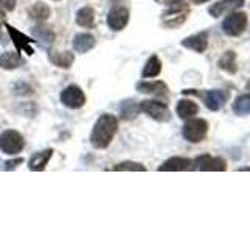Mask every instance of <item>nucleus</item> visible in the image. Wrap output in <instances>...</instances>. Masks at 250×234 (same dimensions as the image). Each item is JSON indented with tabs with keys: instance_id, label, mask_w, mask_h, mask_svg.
Masks as SVG:
<instances>
[{
	"instance_id": "9d476101",
	"label": "nucleus",
	"mask_w": 250,
	"mask_h": 234,
	"mask_svg": "<svg viewBox=\"0 0 250 234\" xmlns=\"http://www.w3.org/2000/svg\"><path fill=\"white\" fill-rule=\"evenodd\" d=\"M128 20H130V13H128L127 8H122V6L113 8V10L108 13V18H106L108 27L113 31L124 30L125 27H127Z\"/></svg>"
},
{
	"instance_id": "2f4dec72",
	"label": "nucleus",
	"mask_w": 250,
	"mask_h": 234,
	"mask_svg": "<svg viewBox=\"0 0 250 234\" xmlns=\"http://www.w3.org/2000/svg\"><path fill=\"white\" fill-rule=\"evenodd\" d=\"M5 18V11L2 10V8H0V19H3Z\"/></svg>"
},
{
	"instance_id": "0eeeda50",
	"label": "nucleus",
	"mask_w": 250,
	"mask_h": 234,
	"mask_svg": "<svg viewBox=\"0 0 250 234\" xmlns=\"http://www.w3.org/2000/svg\"><path fill=\"white\" fill-rule=\"evenodd\" d=\"M60 98H61V103L70 109H78L86 103L84 92L82 91V88H78L75 84H70L67 88L62 89Z\"/></svg>"
},
{
	"instance_id": "473e14b6",
	"label": "nucleus",
	"mask_w": 250,
	"mask_h": 234,
	"mask_svg": "<svg viewBox=\"0 0 250 234\" xmlns=\"http://www.w3.org/2000/svg\"><path fill=\"white\" fill-rule=\"evenodd\" d=\"M155 2H158V3H163V2H164V0H155Z\"/></svg>"
},
{
	"instance_id": "4468645a",
	"label": "nucleus",
	"mask_w": 250,
	"mask_h": 234,
	"mask_svg": "<svg viewBox=\"0 0 250 234\" xmlns=\"http://www.w3.org/2000/svg\"><path fill=\"white\" fill-rule=\"evenodd\" d=\"M192 166V161L188 158H180V156H174V158L167 159L158 167L160 172H183L189 170Z\"/></svg>"
},
{
	"instance_id": "9b49d317",
	"label": "nucleus",
	"mask_w": 250,
	"mask_h": 234,
	"mask_svg": "<svg viewBox=\"0 0 250 234\" xmlns=\"http://www.w3.org/2000/svg\"><path fill=\"white\" fill-rule=\"evenodd\" d=\"M5 27H6L8 33H10V36H11V41H13V44L16 47V50H18V52H25L27 55H33L35 53V50L31 49V45H30L31 42H33V39L25 36L23 33H21L19 30H16L14 27L8 25V23H5Z\"/></svg>"
},
{
	"instance_id": "aec40b11",
	"label": "nucleus",
	"mask_w": 250,
	"mask_h": 234,
	"mask_svg": "<svg viewBox=\"0 0 250 234\" xmlns=\"http://www.w3.org/2000/svg\"><path fill=\"white\" fill-rule=\"evenodd\" d=\"M31 33H33V38L36 41L41 44L42 47H49L53 44L55 41V33L47 27H42V25H38L35 28H31Z\"/></svg>"
},
{
	"instance_id": "20e7f679",
	"label": "nucleus",
	"mask_w": 250,
	"mask_h": 234,
	"mask_svg": "<svg viewBox=\"0 0 250 234\" xmlns=\"http://www.w3.org/2000/svg\"><path fill=\"white\" fill-rule=\"evenodd\" d=\"M247 28V14L242 11H233L222 22V30L227 36H239Z\"/></svg>"
},
{
	"instance_id": "6e6552de",
	"label": "nucleus",
	"mask_w": 250,
	"mask_h": 234,
	"mask_svg": "<svg viewBox=\"0 0 250 234\" xmlns=\"http://www.w3.org/2000/svg\"><path fill=\"white\" fill-rule=\"evenodd\" d=\"M191 169L202 172H224L227 170V162L222 158H213L209 155H202L192 161Z\"/></svg>"
},
{
	"instance_id": "c756f323",
	"label": "nucleus",
	"mask_w": 250,
	"mask_h": 234,
	"mask_svg": "<svg viewBox=\"0 0 250 234\" xmlns=\"http://www.w3.org/2000/svg\"><path fill=\"white\" fill-rule=\"evenodd\" d=\"M0 6L6 11H13L16 8V0H0Z\"/></svg>"
},
{
	"instance_id": "4be33fe9",
	"label": "nucleus",
	"mask_w": 250,
	"mask_h": 234,
	"mask_svg": "<svg viewBox=\"0 0 250 234\" xmlns=\"http://www.w3.org/2000/svg\"><path fill=\"white\" fill-rule=\"evenodd\" d=\"M217 66L221 67L222 70H225L227 74H236V70H238V64H236V53H234L233 50H229V52H225L221 59H219L217 62Z\"/></svg>"
},
{
	"instance_id": "412c9836",
	"label": "nucleus",
	"mask_w": 250,
	"mask_h": 234,
	"mask_svg": "<svg viewBox=\"0 0 250 234\" xmlns=\"http://www.w3.org/2000/svg\"><path fill=\"white\" fill-rule=\"evenodd\" d=\"M199 113V106L194 103L192 100H180L177 103V114L178 117H182V119H191L195 114Z\"/></svg>"
},
{
	"instance_id": "a878e982",
	"label": "nucleus",
	"mask_w": 250,
	"mask_h": 234,
	"mask_svg": "<svg viewBox=\"0 0 250 234\" xmlns=\"http://www.w3.org/2000/svg\"><path fill=\"white\" fill-rule=\"evenodd\" d=\"M28 14H30V18L33 19V20H36V22H44V20L49 19L50 8L47 6L45 3H35L28 10Z\"/></svg>"
},
{
	"instance_id": "39448f33",
	"label": "nucleus",
	"mask_w": 250,
	"mask_h": 234,
	"mask_svg": "<svg viewBox=\"0 0 250 234\" xmlns=\"http://www.w3.org/2000/svg\"><path fill=\"white\" fill-rule=\"evenodd\" d=\"M208 133V122L203 119H191L183 127V137L188 142L197 144L205 139Z\"/></svg>"
},
{
	"instance_id": "cd10ccee",
	"label": "nucleus",
	"mask_w": 250,
	"mask_h": 234,
	"mask_svg": "<svg viewBox=\"0 0 250 234\" xmlns=\"http://www.w3.org/2000/svg\"><path fill=\"white\" fill-rule=\"evenodd\" d=\"M116 172H146L147 169L143 166L141 162H133V161H124V162H119L117 166H114Z\"/></svg>"
},
{
	"instance_id": "393cba45",
	"label": "nucleus",
	"mask_w": 250,
	"mask_h": 234,
	"mask_svg": "<svg viewBox=\"0 0 250 234\" xmlns=\"http://www.w3.org/2000/svg\"><path fill=\"white\" fill-rule=\"evenodd\" d=\"M161 74V61L160 58L153 55L147 59L146 66L143 69V78H153V77H158Z\"/></svg>"
},
{
	"instance_id": "7ed1b4c3",
	"label": "nucleus",
	"mask_w": 250,
	"mask_h": 234,
	"mask_svg": "<svg viewBox=\"0 0 250 234\" xmlns=\"http://www.w3.org/2000/svg\"><path fill=\"white\" fill-rule=\"evenodd\" d=\"M23 136L16 130H5L0 135V150L6 155H18L23 148Z\"/></svg>"
},
{
	"instance_id": "bb28decb",
	"label": "nucleus",
	"mask_w": 250,
	"mask_h": 234,
	"mask_svg": "<svg viewBox=\"0 0 250 234\" xmlns=\"http://www.w3.org/2000/svg\"><path fill=\"white\" fill-rule=\"evenodd\" d=\"M233 113L236 116H247L250 114V94H244V96H239L231 106Z\"/></svg>"
},
{
	"instance_id": "f8f14e48",
	"label": "nucleus",
	"mask_w": 250,
	"mask_h": 234,
	"mask_svg": "<svg viewBox=\"0 0 250 234\" xmlns=\"http://www.w3.org/2000/svg\"><path fill=\"white\" fill-rule=\"evenodd\" d=\"M242 5H244V0H221V2L209 6L208 13L213 16V18H221V16L230 14L233 11L239 10Z\"/></svg>"
},
{
	"instance_id": "7c9ffc66",
	"label": "nucleus",
	"mask_w": 250,
	"mask_h": 234,
	"mask_svg": "<svg viewBox=\"0 0 250 234\" xmlns=\"http://www.w3.org/2000/svg\"><path fill=\"white\" fill-rule=\"evenodd\" d=\"M192 3H197V5H200V3H205V2H208V0H191Z\"/></svg>"
},
{
	"instance_id": "dca6fc26",
	"label": "nucleus",
	"mask_w": 250,
	"mask_h": 234,
	"mask_svg": "<svg viewBox=\"0 0 250 234\" xmlns=\"http://www.w3.org/2000/svg\"><path fill=\"white\" fill-rule=\"evenodd\" d=\"M136 89L143 94H152L156 97H163L167 94V86L163 81H141L136 84Z\"/></svg>"
},
{
	"instance_id": "f03ea898",
	"label": "nucleus",
	"mask_w": 250,
	"mask_h": 234,
	"mask_svg": "<svg viewBox=\"0 0 250 234\" xmlns=\"http://www.w3.org/2000/svg\"><path fill=\"white\" fill-rule=\"evenodd\" d=\"M167 5V10L161 14V22L167 28H177L188 19L189 6L186 0H164Z\"/></svg>"
},
{
	"instance_id": "b1692460",
	"label": "nucleus",
	"mask_w": 250,
	"mask_h": 234,
	"mask_svg": "<svg viewBox=\"0 0 250 234\" xmlns=\"http://www.w3.org/2000/svg\"><path fill=\"white\" fill-rule=\"evenodd\" d=\"M119 111H121V117L125 120H131L139 114L141 108L139 103H136L135 100H124L121 106H119Z\"/></svg>"
},
{
	"instance_id": "1a4fd4ad",
	"label": "nucleus",
	"mask_w": 250,
	"mask_h": 234,
	"mask_svg": "<svg viewBox=\"0 0 250 234\" xmlns=\"http://www.w3.org/2000/svg\"><path fill=\"white\" fill-rule=\"evenodd\" d=\"M202 97H203V101H205V106L209 111H219V109H222L225 106L230 94L229 91L213 89V91H207Z\"/></svg>"
},
{
	"instance_id": "f3484780",
	"label": "nucleus",
	"mask_w": 250,
	"mask_h": 234,
	"mask_svg": "<svg viewBox=\"0 0 250 234\" xmlns=\"http://www.w3.org/2000/svg\"><path fill=\"white\" fill-rule=\"evenodd\" d=\"M49 59L53 66L61 67V69H69L74 64L75 57H74L72 52H55V50H52L49 53Z\"/></svg>"
},
{
	"instance_id": "6ab92c4d",
	"label": "nucleus",
	"mask_w": 250,
	"mask_h": 234,
	"mask_svg": "<svg viewBox=\"0 0 250 234\" xmlns=\"http://www.w3.org/2000/svg\"><path fill=\"white\" fill-rule=\"evenodd\" d=\"M75 20L83 28H94V25H96V13H94L91 6H84L77 11Z\"/></svg>"
},
{
	"instance_id": "a211bd4d",
	"label": "nucleus",
	"mask_w": 250,
	"mask_h": 234,
	"mask_svg": "<svg viewBox=\"0 0 250 234\" xmlns=\"http://www.w3.org/2000/svg\"><path fill=\"white\" fill-rule=\"evenodd\" d=\"M96 47V38L89 33H78L74 38V49L78 53H86Z\"/></svg>"
},
{
	"instance_id": "c85d7f7f",
	"label": "nucleus",
	"mask_w": 250,
	"mask_h": 234,
	"mask_svg": "<svg viewBox=\"0 0 250 234\" xmlns=\"http://www.w3.org/2000/svg\"><path fill=\"white\" fill-rule=\"evenodd\" d=\"M23 162V158H14V159H10V161H6L5 162V170H16L18 169L21 164Z\"/></svg>"
},
{
	"instance_id": "423d86ee",
	"label": "nucleus",
	"mask_w": 250,
	"mask_h": 234,
	"mask_svg": "<svg viewBox=\"0 0 250 234\" xmlns=\"http://www.w3.org/2000/svg\"><path fill=\"white\" fill-rule=\"evenodd\" d=\"M141 111L146 113L148 117H152L156 122H167L170 119V111L166 103L158 100H144L139 103Z\"/></svg>"
},
{
	"instance_id": "ddd939ff",
	"label": "nucleus",
	"mask_w": 250,
	"mask_h": 234,
	"mask_svg": "<svg viewBox=\"0 0 250 234\" xmlns=\"http://www.w3.org/2000/svg\"><path fill=\"white\" fill-rule=\"evenodd\" d=\"M182 45L185 47V49L194 50L197 53H203L207 50V47H208V33H207V31H202V33L192 35L189 38H185L182 41Z\"/></svg>"
},
{
	"instance_id": "2eb2a0df",
	"label": "nucleus",
	"mask_w": 250,
	"mask_h": 234,
	"mask_svg": "<svg viewBox=\"0 0 250 234\" xmlns=\"http://www.w3.org/2000/svg\"><path fill=\"white\" fill-rule=\"evenodd\" d=\"M53 155V150L52 148H47V150H42V152H38L35 153L33 156L30 158L28 161V169L31 172H42L45 169V166L49 164L50 158Z\"/></svg>"
},
{
	"instance_id": "f257e3e1",
	"label": "nucleus",
	"mask_w": 250,
	"mask_h": 234,
	"mask_svg": "<svg viewBox=\"0 0 250 234\" xmlns=\"http://www.w3.org/2000/svg\"><path fill=\"white\" fill-rule=\"evenodd\" d=\"M117 127H119V120H117L116 116L102 114L91 131V137H89L91 145L94 148H97V150L106 148L111 144V140L117 131Z\"/></svg>"
},
{
	"instance_id": "5701e85b",
	"label": "nucleus",
	"mask_w": 250,
	"mask_h": 234,
	"mask_svg": "<svg viewBox=\"0 0 250 234\" xmlns=\"http://www.w3.org/2000/svg\"><path fill=\"white\" fill-rule=\"evenodd\" d=\"M21 55L19 52H5L0 55V67L5 70H13L21 66Z\"/></svg>"
}]
</instances>
